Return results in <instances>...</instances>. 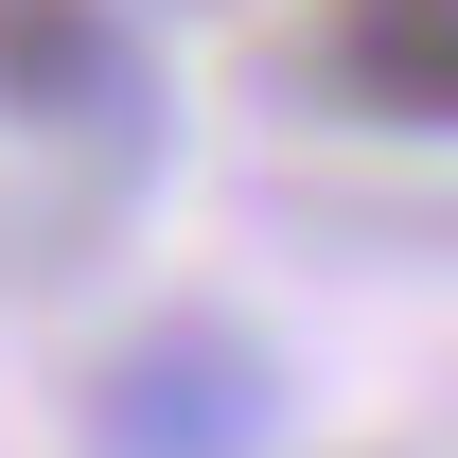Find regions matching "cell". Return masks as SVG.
<instances>
[{
    "label": "cell",
    "instance_id": "7a4b0ae2",
    "mask_svg": "<svg viewBox=\"0 0 458 458\" xmlns=\"http://www.w3.org/2000/svg\"><path fill=\"white\" fill-rule=\"evenodd\" d=\"M0 106H18V123H123V106H141L123 18H106V0H0Z\"/></svg>",
    "mask_w": 458,
    "mask_h": 458
},
{
    "label": "cell",
    "instance_id": "6da1fadb",
    "mask_svg": "<svg viewBox=\"0 0 458 458\" xmlns=\"http://www.w3.org/2000/svg\"><path fill=\"white\" fill-rule=\"evenodd\" d=\"M318 71H335L370 123L458 141V0H335V18H318Z\"/></svg>",
    "mask_w": 458,
    "mask_h": 458
},
{
    "label": "cell",
    "instance_id": "3957f363",
    "mask_svg": "<svg viewBox=\"0 0 458 458\" xmlns=\"http://www.w3.org/2000/svg\"><path fill=\"white\" fill-rule=\"evenodd\" d=\"M106 423H123V458H229L265 405H247V370H229V352H159V370H141Z\"/></svg>",
    "mask_w": 458,
    "mask_h": 458
}]
</instances>
